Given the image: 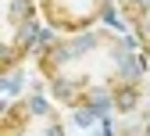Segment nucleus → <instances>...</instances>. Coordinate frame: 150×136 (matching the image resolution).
<instances>
[{
    "label": "nucleus",
    "instance_id": "nucleus-1",
    "mask_svg": "<svg viewBox=\"0 0 150 136\" xmlns=\"http://www.w3.org/2000/svg\"><path fill=\"white\" fill-rule=\"evenodd\" d=\"M36 68L47 79L50 97L68 111L93 108L107 115H129L150 97V65L139 40L118 29L50 32L36 47Z\"/></svg>",
    "mask_w": 150,
    "mask_h": 136
},
{
    "label": "nucleus",
    "instance_id": "nucleus-2",
    "mask_svg": "<svg viewBox=\"0 0 150 136\" xmlns=\"http://www.w3.org/2000/svg\"><path fill=\"white\" fill-rule=\"evenodd\" d=\"M40 0H4V43H0V75L14 68L40 47Z\"/></svg>",
    "mask_w": 150,
    "mask_h": 136
},
{
    "label": "nucleus",
    "instance_id": "nucleus-3",
    "mask_svg": "<svg viewBox=\"0 0 150 136\" xmlns=\"http://www.w3.org/2000/svg\"><path fill=\"white\" fill-rule=\"evenodd\" d=\"M0 136H68L57 104H50L43 93H25L4 108Z\"/></svg>",
    "mask_w": 150,
    "mask_h": 136
},
{
    "label": "nucleus",
    "instance_id": "nucleus-4",
    "mask_svg": "<svg viewBox=\"0 0 150 136\" xmlns=\"http://www.w3.org/2000/svg\"><path fill=\"white\" fill-rule=\"evenodd\" d=\"M118 0H40L43 22L54 32H82L115 14Z\"/></svg>",
    "mask_w": 150,
    "mask_h": 136
},
{
    "label": "nucleus",
    "instance_id": "nucleus-5",
    "mask_svg": "<svg viewBox=\"0 0 150 136\" xmlns=\"http://www.w3.org/2000/svg\"><path fill=\"white\" fill-rule=\"evenodd\" d=\"M118 11L125 18V25L132 29V36L139 40L146 65H150V0H118Z\"/></svg>",
    "mask_w": 150,
    "mask_h": 136
},
{
    "label": "nucleus",
    "instance_id": "nucleus-6",
    "mask_svg": "<svg viewBox=\"0 0 150 136\" xmlns=\"http://www.w3.org/2000/svg\"><path fill=\"white\" fill-rule=\"evenodd\" d=\"M115 136H150V97L129 115H115Z\"/></svg>",
    "mask_w": 150,
    "mask_h": 136
}]
</instances>
